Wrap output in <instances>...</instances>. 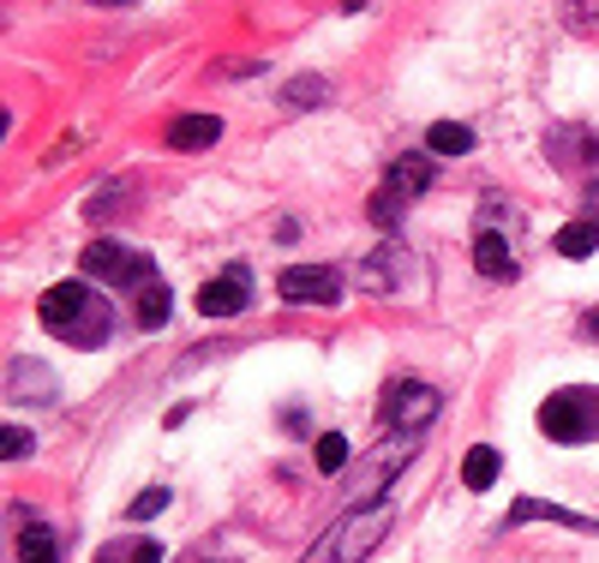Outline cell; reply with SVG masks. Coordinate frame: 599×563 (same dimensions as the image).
<instances>
[{"mask_svg": "<svg viewBox=\"0 0 599 563\" xmlns=\"http://www.w3.org/2000/svg\"><path fill=\"white\" fill-rule=\"evenodd\" d=\"M366 216L378 222V228H396V222L407 216V198L396 186H384V192H372V204H366Z\"/></svg>", "mask_w": 599, "mask_h": 563, "instance_id": "obj_21", "label": "cell"}, {"mask_svg": "<svg viewBox=\"0 0 599 563\" xmlns=\"http://www.w3.org/2000/svg\"><path fill=\"white\" fill-rule=\"evenodd\" d=\"M96 563H163V545L156 540H114V545H102Z\"/></svg>", "mask_w": 599, "mask_h": 563, "instance_id": "obj_20", "label": "cell"}, {"mask_svg": "<svg viewBox=\"0 0 599 563\" xmlns=\"http://www.w3.org/2000/svg\"><path fill=\"white\" fill-rule=\"evenodd\" d=\"M252 72H265V61H258V54H252V61H216L210 79H252Z\"/></svg>", "mask_w": 599, "mask_h": 563, "instance_id": "obj_28", "label": "cell"}, {"mask_svg": "<svg viewBox=\"0 0 599 563\" xmlns=\"http://www.w3.org/2000/svg\"><path fill=\"white\" fill-rule=\"evenodd\" d=\"M282 96L295 102V109H312V102H324L330 91H324V79H295V84H288Z\"/></svg>", "mask_w": 599, "mask_h": 563, "instance_id": "obj_25", "label": "cell"}, {"mask_svg": "<svg viewBox=\"0 0 599 563\" xmlns=\"http://www.w3.org/2000/svg\"><path fill=\"white\" fill-rule=\"evenodd\" d=\"M126 204V186H102V192H91V204H84V216L91 222H102V216H114Z\"/></svg>", "mask_w": 599, "mask_h": 563, "instance_id": "obj_24", "label": "cell"}, {"mask_svg": "<svg viewBox=\"0 0 599 563\" xmlns=\"http://www.w3.org/2000/svg\"><path fill=\"white\" fill-rule=\"evenodd\" d=\"M539 432L551 443H599V383H564L539 402Z\"/></svg>", "mask_w": 599, "mask_h": 563, "instance_id": "obj_3", "label": "cell"}, {"mask_svg": "<svg viewBox=\"0 0 599 563\" xmlns=\"http://www.w3.org/2000/svg\"><path fill=\"white\" fill-rule=\"evenodd\" d=\"M61 396V378L49 372L42 360H12L7 366V402L24 408V402H54Z\"/></svg>", "mask_w": 599, "mask_h": 563, "instance_id": "obj_9", "label": "cell"}, {"mask_svg": "<svg viewBox=\"0 0 599 563\" xmlns=\"http://www.w3.org/2000/svg\"><path fill=\"white\" fill-rule=\"evenodd\" d=\"M246 306H252V282H246L240 264L198 288V318H234V313H246Z\"/></svg>", "mask_w": 599, "mask_h": 563, "instance_id": "obj_8", "label": "cell"}, {"mask_svg": "<svg viewBox=\"0 0 599 563\" xmlns=\"http://www.w3.org/2000/svg\"><path fill=\"white\" fill-rule=\"evenodd\" d=\"M564 19L576 31H599V0H564Z\"/></svg>", "mask_w": 599, "mask_h": 563, "instance_id": "obj_26", "label": "cell"}, {"mask_svg": "<svg viewBox=\"0 0 599 563\" xmlns=\"http://www.w3.org/2000/svg\"><path fill=\"white\" fill-rule=\"evenodd\" d=\"M163 510H168V485H151V492H138L133 503H126L133 522H151V515H163Z\"/></svg>", "mask_w": 599, "mask_h": 563, "instance_id": "obj_23", "label": "cell"}, {"mask_svg": "<svg viewBox=\"0 0 599 563\" xmlns=\"http://www.w3.org/2000/svg\"><path fill=\"white\" fill-rule=\"evenodd\" d=\"M437 408H444V396H437L432 383L396 378V383H390V396H384V426H390V432H402V438H420L437 420Z\"/></svg>", "mask_w": 599, "mask_h": 563, "instance_id": "obj_5", "label": "cell"}, {"mask_svg": "<svg viewBox=\"0 0 599 563\" xmlns=\"http://www.w3.org/2000/svg\"><path fill=\"white\" fill-rule=\"evenodd\" d=\"M168 318H174V294H168V282H163V276L144 282V288H138V324H144V330H163Z\"/></svg>", "mask_w": 599, "mask_h": 563, "instance_id": "obj_17", "label": "cell"}, {"mask_svg": "<svg viewBox=\"0 0 599 563\" xmlns=\"http://www.w3.org/2000/svg\"><path fill=\"white\" fill-rule=\"evenodd\" d=\"M312 462H318V473H342L348 468V438L342 432H324L312 443Z\"/></svg>", "mask_w": 599, "mask_h": 563, "instance_id": "obj_22", "label": "cell"}, {"mask_svg": "<svg viewBox=\"0 0 599 563\" xmlns=\"http://www.w3.org/2000/svg\"><path fill=\"white\" fill-rule=\"evenodd\" d=\"M96 7H126V0H96Z\"/></svg>", "mask_w": 599, "mask_h": 563, "instance_id": "obj_31", "label": "cell"}, {"mask_svg": "<svg viewBox=\"0 0 599 563\" xmlns=\"http://www.w3.org/2000/svg\"><path fill=\"white\" fill-rule=\"evenodd\" d=\"M581 336H588V342H599V306H593L588 318H581Z\"/></svg>", "mask_w": 599, "mask_h": 563, "instance_id": "obj_29", "label": "cell"}, {"mask_svg": "<svg viewBox=\"0 0 599 563\" xmlns=\"http://www.w3.org/2000/svg\"><path fill=\"white\" fill-rule=\"evenodd\" d=\"M498 473H504V455L492 450V443H474V450L462 455V485H467V492H486Z\"/></svg>", "mask_w": 599, "mask_h": 563, "instance_id": "obj_15", "label": "cell"}, {"mask_svg": "<svg viewBox=\"0 0 599 563\" xmlns=\"http://www.w3.org/2000/svg\"><path fill=\"white\" fill-rule=\"evenodd\" d=\"M360 7H366V0H342V12H360Z\"/></svg>", "mask_w": 599, "mask_h": 563, "instance_id": "obj_30", "label": "cell"}, {"mask_svg": "<svg viewBox=\"0 0 599 563\" xmlns=\"http://www.w3.org/2000/svg\"><path fill=\"white\" fill-rule=\"evenodd\" d=\"M79 270L102 282V288H144V282H156V264L144 258V252L121 246V240H91L79 258Z\"/></svg>", "mask_w": 599, "mask_h": 563, "instance_id": "obj_4", "label": "cell"}, {"mask_svg": "<svg viewBox=\"0 0 599 563\" xmlns=\"http://www.w3.org/2000/svg\"><path fill=\"white\" fill-rule=\"evenodd\" d=\"M216 139H223L216 114H180V121L168 126V151H210Z\"/></svg>", "mask_w": 599, "mask_h": 563, "instance_id": "obj_12", "label": "cell"}, {"mask_svg": "<svg viewBox=\"0 0 599 563\" xmlns=\"http://www.w3.org/2000/svg\"><path fill=\"white\" fill-rule=\"evenodd\" d=\"M474 270L492 276V282H516V258H509L504 228H479L474 234Z\"/></svg>", "mask_w": 599, "mask_h": 563, "instance_id": "obj_10", "label": "cell"}, {"mask_svg": "<svg viewBox=\"0 0 599 563\" xmlns=\"http://www.w3.org/2000/svg\"><path fill=\"white\" fill-rule=\"evenodd\" d=\"M384 186H396L407 204L426 198V186H432V162H426V156H396V162H390V174H384Z\"/></svg>", "mask_w": 599, "mask_h": 563, "instance_id": "obj_14", "label": "cell"}, {"mask_svg": "<svg viewBox=\"0 0 599 563\" xmlns=\"http://www.w3.org/2000/svg\"><path fill=\"white\" fill-rule=\"evenodd\" d=\"M407 455H414V443H402L396 455H390V450H384V455H372V462L360 468L354 480H348V503H342V510H366V503H384V498H390V480L402 473Z\"/></svg>", "mask_w": 599, "mask_h": 563, "instance_id": "obj_6", "label": "cell"}, {"mask_svg": "<svg viewBox=\"0 0 599 563\" xmlns=\"http://www.w3.org/2000/svg\"><path fill=\"white\" fill-rule=\"evenodd\" d=\"M558 258H593L599 252V222L588 216V222H569V228H558Z\"/></svg>", "mask_w": 599, "mask_h": 563, "instance_id": "obj_18", "label": "cell"}, {"mask_svg": "<svg viewBox=\"0 0 599 563\" xmlns=\"http://www.w3.org/2000/svg\"><path fill=\"white\" fill-rule=\"evenodd\" d=\"M402 270H407V252L390 240V246H378L366 264H360V282H366L372 294H390V288H402Z\"/></svg>", "mask_w": 599, "mask_h": 563, "instance_id": "obj_11", "label": "cell"}, {"mask_svg": "<svg viewBox=\"0 0 599 563\" xmlns=\"http://www.w3.org/2000/svg\"><path fill=\"white\" fill-rule=\"evenodd\" d=\"M37 318H42V330L61 336L72 348H102L114 336V306L102 300L91 282H54V288H42Z\"/></svg>", "mask_w": 599, "mask_h": 563, "instance_id": "obj_1", "label": "cell"}, {"mask_svg": "<svg viewBox=\"0 0 599 563\" xmlns=\"http://www.w3.org/2000/svg\"><path fill=\"white\" fill-rule=\"evenodd\" d=\"M504 522H509V528H516V522H564V528H588V515L564 510V503H546V498H516Z\"/></svg>", "mask_w": 599, "mask_h": 563, "instance_id": "obj_13", "label": "cell"}, {"mask_svg": "<svg viewBox=\"0 0 599 563\" xmlns=\"http://www.w3.org/2000/svg\"><path fill=\"white\" fill-rule=\"evenodd\" d=\"M54 557H61L54 528L37 522V515H24V528H19V563H54Z\"/></svg>", "mask_w": 599, "mask_h": 563, "instance_id": "obj_16", "label": "cell"}, {"mask_svg": "<svg viewBox=\"0 0 599 563\" xmlns=\"http://www.w3.org/2000/svg\"><path fill=\"white\" fill-rule=\"evenodd\" d=\"M426 151L432 156H467V151H474V132H467L462 121H437L426 132Z\"/></svg>", "mask_w": 599, "mask_h": 563, "instance_id": "obj_19", "label": "cell"}, {"mask_svg": "<svg viewBox=\"0 0 599 563\" xmlns=\"http://www.w3.org/2000/svg\"><path fill=\"white\" fill-rule=\"evenodd\" d=\"M282 300L295 306H335L342 300V276L330 270V264H295V270H282Z\"/></svg>", "mask_w": 599, "mask_h": 563, "instance_id": "obj_7", "label": "cell"}, {"mask_svg": "<svg viewBox=\"0 0 599 563\" xmlns=\"http://www.w3.org/2000/svg\"><path fill=\"white\" fill-rule=\"evenodd\" d=\"M0 455H7V462H24V455H31V432H24V426H7V432H0Z\"/></svg>", "mask_w": 599, "mask_h": 563, "instance_id": "obj_27", "label": "cell"}, {"mask_svg": "<svg viewBox=\"0 0 599 563\" xmlns=\"http://www.w3.org/2000/svg\"><path fill=\"white\" fill-rule=\"evenodd\" d=\"M390 522H396V503H366V510H342L330 522V533L306 552V563H366L378 552V540L390 533Z\"/></svg>", "mask_w": 599, "mask_h": 563, "instance_id": "obj_2", "label": "cell"}]
</instances>
